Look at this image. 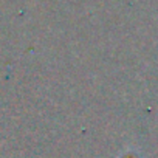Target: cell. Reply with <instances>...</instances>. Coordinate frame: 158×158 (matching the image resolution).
<instances>
[{
    "instance_id": "obj_1",
    "label": "cell",
    "mask_w": 158,
    "mask_h": 158,
    "mask_svg": "<svg viewBox=\"0 0 158 158\" xmlns=\"http://www.w3.org/2000/svg\"><path fill=\"white\" fill-rule=\"evenodd\" d=\"M123 158H143L136 150H127L124 155H123Z\"/></svg>"
}]
</instances>
